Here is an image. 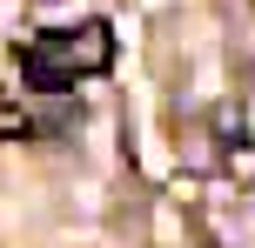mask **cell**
Segmentation results:
<instances>
[{
    "label": "cell",
    "instance_id": "cell-1",
    "mask_svg": "<svg viewBox=\"0 0 255 248\" xmlns=\"http://www.w3.org/2000/svg\"><path fill=\"white\" fill-rule=\"evenodd\" d=\"M61 61H67V74H101V67L115 61V34H108L101 20L74 27V34H61Z\"/></svg>",
    "mask_w": 255,
    "mask_h": 248
},
{
    "label": "cell",
    "instance_id": "cell-2",
    "mask_svg": "<svg viewBox=\"0 0 255 248\" xmlns=\"http://www.w3.org/2000/svg\"><path fill=\"white\" fill-rule=\"evenodd\" d=\"M20 134H27V107L0 101V141H20Z\"/></svg>",
    "mask_w": 255,
    "mask_h": 248
}]
</instances>
